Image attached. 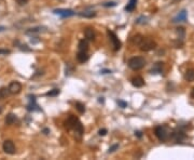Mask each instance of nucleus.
I'll return each mask as SVG.
<instances>
[{"instance_id": "f257e3e1", "label": "nucleus", "mask_w": 194, "mask_h": 160, "mask_svg": "<svg viewBox=\"0 0 194 160\" xmlns=\"http://www.w3.org/2000/svg\"><path fill=\"white\" fill-rule=\"evenodd\" d=\"M65 128L68 129V130H74V137L77 140H80L82 139V135H83V125L82 123L80 122V120L78 119L77 117H74L72 115L69 116L67 120L65 121Z\"/></svg>"}, {"instance_id": "f03ea898", "label": "nucleus", "mask_w": 194, "mask_h": 160, "mask_svg": "<svg viewBox=\"0 0 194 160\" xmlns=\"http://www.w3.org/2000/svg\"><path fill=\"white\" fill-rule=\"evenodd\" d=\"M128 67L133 70H140L141 68L145 67L146 60L141 56H135L128 60Z\"/></svg>"}, {"instance_id": "7ed1b4c3", "label": "nucleus", "mask_w": 194, "mask_h": 160, "mask_svg": "<svg viewBox=\"0 0 194 160\" xmlns=\"http://www.w3.org/2000/svg\"><path fill=\"white\" fill-rule=\"evenodd\" d=\"M138 46H139L141 51L148 52V51H151L156 48V42L151 38H142V40H141Z\"/></svg>"}, {"instance_id": "20e7f679", "label": "nucleus", "mask_w": 194, "mask_h": 160, "mask_svg": "<svg viewBox=\"0 0 194 160\" xmlns=\"http://www.w3.org/2000/svg\"><path fill=\"white\" fill-rule=\"evenodd\" d=\"M155 135L161 142H165L169 139V131L165 125H160L155 128Z\"/></svg>"}, {"instance_id": "39448f33", "label": "nucleus", "mask_w": 194, "mask_h": 160, "mask_svg": "<svg viewBox=\"0 0 194 160\" xmlns=\"http://www.w3.org/2000/svg\"><path fill=\"white\" fill-rule=\"evenodd\" d=\"M2 149L6 154H9V155H14L15 154V145L14 143L12 142L11 140H7L4 142V145H2Z\"/></svg>"}, {"instance_id": "423d86ee", "label": "nucleus", "mask_w": 194, "mask_h": 160, "mask_svg": "<svg viewBox=\"0 0 194 160\" xmlns=\"http://www.w3.org/2000/svg\"><path fill=\"white\" fill-rule=\"evenodd\" d=\"M108 36H109L110 40H111L113 43V49H114V51L120 50L122 43H121L120 39L118 38V36H116L113 32H111V30H108Z\"/></svg>"}, {"instance_id": "0eeeda50", "label": "nucleus", "mask_w": 194, "mask_h": 160, "mask_svg": "<svg viewBox=\"0 0 194 160\" xmlns=\"http://www.w3.org/2000/svg\"><path fill=\"white\" fill-rule=\"evenodd\" d=\"M11 94H18L22 91V85L18 81H12L8 87Z\"/></svg>"}, {"instance_id": "6e6552de", "label": "nucleus", "mask_w": 194, "mask_h": 160, "mask_svg": "<svg viewBox=\"0 0 194 160\" xmlns=\"http://www.w3.org/2000/svg\"><path fill=\"white\" fill-rule=\"evenodd\" d=\"M53 12L55 14L63 16V18H69V16H72V15L76 14L74 11L69 10V9H56V10H54Z\"/></svg>"}, {"instance_id": "1a4fd4ad", "label": "nucleus", "mask_w": 194, "mask_h": 160, "mask_svg": "<svg viewBox=\"0 0 194 160\" xmlns=\"http://www.w3.org/2000/svg\"><path fill=\"white\" fill-rule=\"evenodd\" d=\"M169 137L173 139L174 141H176L177 143H181L186 139V134H184L182 131H176V132H173V133L169 135Z\"/></svg>"}, {"instance_id": "9d476101", "label": "nucleus", "mask_w": 194, "mask_h": 160, "mask_svg": "<svg viewBox=\"0 0 194 160\" xmlns=\"http://www.w3.org/2000/svg\"><path fill=\"white\" fill-rule=\"evenodd\" d=\"M132 85L136 87V88H141V87H144L145 85V80L141 78L140 76H136L134 78L132 79Z\"/></svg>"}, {"instance_id": "9b49d317", "label": "nucleus", "mask_w": 194, "mask_h": 160, "mask_svg": "<svg viewBox=\"0 0 194 160\" xmlns=\"http://www.w3.org/2000/svg\"><path fill=\"white\" fill-rule=\"evenodd\" d=\"M84 36L86 40H95V32H94V29L92 27H88V28L84 30Z\"/></svg>"}, {"instance_id": "f8f14e48", "label": "nucleus", "mask_w": 194, "mask_h": 160, "mask_svg": "<svg viewBox=\"0 0 194 160\" xmlns=\"http://www.w3.org/2000/svg\"><path fill=\"white\" fill-rule=\"evenodd\" d=\"M88 52H85V51H79L77 54V60L80 62V63H85V62H88Z\"/></svg>"}, {"instance_id": "ddd939ff", "label": "nucleus", "mask_w": 194, "mask_h": 160, "mask_svg": "<svg viewBox=\"0 0 194 160\" xmlns=\"http://www.w3.org/2000/svg\"><path fill=\"white\" fill-rule=\"evenodd\" d=\"M78 49H79V51H85V52H88V40H86V39L80 40L79 46H78Z\"/></svg>"}, {"instance_id": "4468645a", "label": "nucleus", "mask_w": 194, "mask_h": 160, "mask_svg": "<svg viewBox=\"0 0 194 160\" xmlns=\"http://www.w3.org/2000/svg\"><path fill=\"white\" fill-rule=\"evenodd\" d=\"M186 20H187V12L183 10V11H181L179 14L174 18L173 22H175V23H176V22H183V21H186Z\"/></svg>"}, {"instance_id": "2eb2a0df", "label": "nucleus", "mask_w": 194, "mask_h": 160, "mask_svg": "<svg viewBox=\"0 0 194 160\" xmlns=\"http://www.w3.org/2000/svg\"><path fill=\"white\" fill-rule=\"evenodd\" d=\"M136 4H137V0H130L127 6L125 7V11L127 12H133L136 8Z\"/></svg>"}, {"instance_id": "dca6fc26", "label": "nucleus", "mask_w": 194, "mask_h": 160, "mask_svg": "<svg viewBox=\"0 0 194 160\" xmlns=\"http://www.w3.org/2000/svg\"><path fill=\"white\" fill-rule=\"evenodd\" d=\"M184 79L187 80V81H194V69H189V70L186 71V74H184Z\"/></svg>"}, {"instance_id": "f3484780", "label": "nucleus", "mask_w": 194, "mask_h": 160, "mask_svg": "<svg viewBox=\"0 0 194 160\" xmlns=\"http://www.w3.org/2000/svg\"><path fill=\"white\" fill-rule=\"evenodd\" d=\"M16 120H18V118H16V116L13 115V114H9L7 117H6V123L9 125L15 123V121Z\"/></svg>"}, {"instance_id": "a211bd4d", "label": "nucleus", "mask_w": 194, "mask_h": 160, "mask_svg": "<svg viewBox=\"0 0 194 160\" xmlns=\"http://www.w3.org/2000/svg\"><path fill=\"white\" fill-rule=\"evenodd\" d=\"M142 38H144V37H142L141 35L133 36V37L131 38V42L133 43V44H137V46H138V44L140 43L141 40H142Z\"/></svg>"}, {"instance_id": "6ab92c4d", "label": "nucleus", "mask_w": 194, "mask_h": 160, "mask_svg": "<svg viewBox=\"0 0 194 160\" xmlns=\"http://www.w3.org/2000/svg\"><path fill=\"white\" fill-rule=\"evenodd\" d=\"M79 15L83 16V18H94L96 15V13L94 11H88V12H80Z\"/></svg>"}, {"instance_id": "aec40b11", "label": "nucleus", "mask_w": 194, "mask_h": 160, "mask_svg": "<svg viewBox=\"0 0 194 160\" xmlns=\"http://www.w3.org/2000/svg\"><path fill=\"white\" fill-rule=\"evenodd\" d=\"M76 108H77V110L80 113V114H83V113L85 111L84 104L80 103V102H77V103H76Z\"/></svg>"}, {"instance_id": "412c9836", "label": "nucleus", "mask_w": 194, "mask_h": 160, "mask_svg": "<svg viewBox=\"0 0 194 160\" xmlns=\"http://www.w3.org/2000/svg\"><path fill=\"white\" fill-rule=\"evenodd\" d=\"M9 94H10V92H9V89H8V88H1V89H0V99L7 97Z\"/></svg>"}, {"instance_id": "4be33fe9", "label": "nucleus", "mask_w": 194, "mask_h": 160, "mask_svg": "<svg viewBox=\"0 0 194 160\" xmlns=\"http://www.w3.org/2000/svg\"><path fill=\"white\" fill-rule=\"evenodd\" d=\"M58 94H60V90L58 89H53L46 93V95L48 96H56V95H58Z\"/></svg>"}, {"instance_id": "5701e85b", "label": "nucleus", "mask_w": 194, "mask_h": 160, "mask_svg": "<svg viewBox=\"0 0 194 160\" xmlns=\"http://www.w3.org/2000/svg\"><path fill=\"white\" fill-rule=\"evenodd\" d=\"M118 148H119V145H118V144H114V145L111 146L109 149H108V153H109V154L114 153V152H116V150L118 149Z\"/></svg>"}, {"instance_id": "b1692460", "label": "nucleus", "mask_w": 194, "mask_h": 160, "mask_svg": "<svg viewBox=\"0 0 194 160\" xmlns=\"http://www.w3.org/2000/svg\"><path fill=\"white\" fill-rule=\"evenodd\" d=\"M107 129H100V130H99L98 131V134L100 135V136H105V135L107 134Z\"/></svg>"}, {"instance_id": "393cba45", "label": "nucleus", "mask_w": 194, "mask_h": 160, "mask_svg": "<svg viewBox=\"0 0 194 160\" xmlns=\"http://www.w3.org/2000/svg\"><path fill=\"white\" fill-rule=\"evenodd\" d=\"M118 104H119V105H120L122 108H125V107H127V103H126V102H123V101H121V100L118 101Z\"/></svg>"}, {"instance_id": "a878e982", "label": "nucleus", "mask_w": 194, "mask_h": 160, "mask_svg": "<svg viewBox=\"0 0 194 160\" xmlns=\"http://www.w3.org/2000/svg\"><path fill=\"white\" fill-rule=\"evenodd\" d=\"M105 7H116V2H107V4H104Z\"/></svg>"}, {"instance_id": "bb28decb", "label": "nucleus", "mask_w": 194, "mask_h": 160, "mask_svg": "<svg viewBox=\"0 0 194 160\" xmlns=\"http://www.w3.org/2000/svg\"><path fill=\"white\" fill-rule=\"evenodd\" d=\"M16 1H18V4H21V6H23V4H26V2L28 1V0H16Z\"/></svg>"}, {"instance_id": "cd10ccee", "label": "nucleus", "mask_w": 194, "mask_h": 160, "mask_svg": "<svg viewBox=\"0 0 194 160\" xmlns=\"http://www.w3.org/2000/svg\"><path fill=\"white\" fill-rule=\"evenodd\" d=\"M10 51L9 50H0V54H9Z\"/></svg>"}, {"instance_id": "c85d7f7f", "label": "nucleus", "mask_w": 194, "mask_h": 160, "mask_svg": "<svg viewBox=\"0 0 194 160\" xmlns=\"http://www.w3.org/2000/svg\"><path fill=\"white\" fill-rule=\"evenodd\" d=\"M135 134L137 135L138 137H141V136H142V134H141V132H139V131H137V132H135Z\"/></svg>"}, {"instance_id": "c756f323", "label": "nucleus", "mask_w": 194, "mask_h": 160, "mask_svg": "<svg viewBox=\"0 0 194 160\" xmlns=\"http://www.w3.org/2000/svg\"><path fill=\"white\" fill-rule=\"evenodd\" d=\"M191 96H192V97L194 99V88L192 89V91H191Z\"/></svg>"}, {"instance_id": "7c9ffc66", "label": "nucleus", "mask_w": 194, "mask_h": 160, "mask_svg": "<svg viewBox=\"0 0 194 160\" xmlns=\"http://www.w3.org/2000/svg\"><path fill=\"white\" fill-rule=\"evenodd\" d=\"M1 113H2V108H1V107H0V114H1Z\"/></svg>"}, {"instance_id": "2f4dec72", "label": "nucleus", "mask_w": 194, "mask_h": 160, "mask_svg": "<svg viewBox=\"0 0 194 160\" xmlns=\"http://www.w3.org/2000/svg\"><path fill=\"white\" fill-rule=\"evenodd\" d=\"M174 1H180V0H174Z\"/></svg>"}]
</instances>
